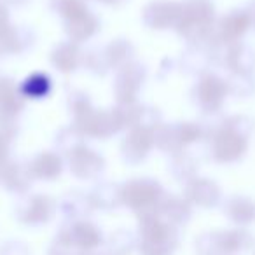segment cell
Here are the masks:
<instances>
[{"instance_id": "1", "label": "cell", "mask_w": 255, "mask_h": 255, "mask_svg": "<svg viewBox=\"0 0 255 255\" xmlns=\"http://www.w3.org/2000/svg\"><path fill=\"white\" fill-rule=\"evenodd\" d=\"M70 243L72 247H77L81 250H93L100 245V234L96 233L93 227H88V226H81L77 227V231L74 233V236L70 234V240L67 241Z\"/></svg>"}, {"instance_id": "2", "label": "cell", "mask_w": 255, "mask_h": 255, "mask_svg": "<svg viewBox=\"0 0 255 255\" xmlns=\"http://www.w3.org/2000/svg\"><path fill=\"white\" fill-rule=\"evenodd\" d=\"M4 255H30V252L26 250L25 245L16 243V241H11L9 247L4 250Z\"/></svg>"}, {"instance_id": "3", "label": "cell", "mask_w": 255, "mask_h": 255, "mask_svg": "<svg viewBox=\"0 0 255 255\" xmlns=\"http://www.w3.org/2000/svg\"><path fill=\"white\" fill-rule=\"evenodd\" d=\"M51 255H74V254H70V252L67 250V247H65V245H60L56 252H51Z\"/></svg>"}]
</instances>
